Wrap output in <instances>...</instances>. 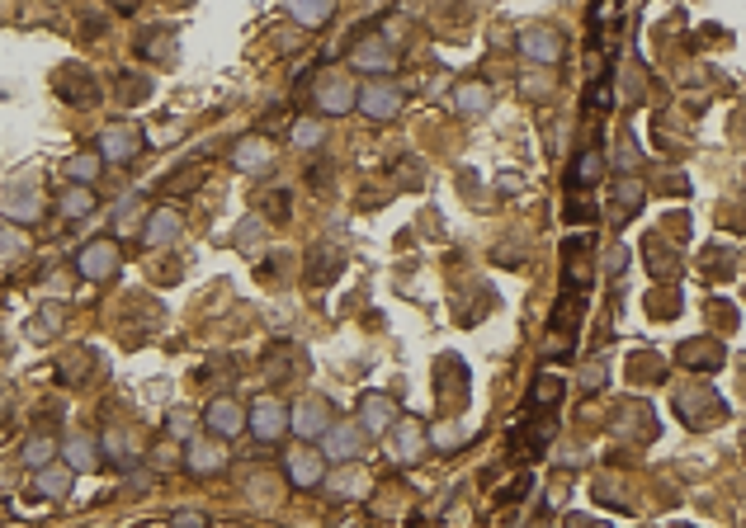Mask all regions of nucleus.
Returning a JSON list of instances; mask_svg holds the SVG:
<instances>
[{
    "instance_id": "nucleus-23",
    "label": "nucleus",
    "mask_w": 746,
    "mask_h": 528,
    "mask_svg": "<svg viewBox=\"0 0 746 528\" xmlns=\"http://www.w3.org/2000/svg\"><path fill=\"white\" fill-rule=\"evenodd\" d=\"M5 212H10V217H19V222H34V217H38V193H34L29 184H24L19 193H10V199H5Z\"/></svg>"
},
{
    "instance_id": "nucleus-13",
    "label": "nucleus",
    "mask_w": 746,
    "mask_h": 528,
    "mask_svg": "<svg viewBox=\"0 0 746 528\" xmlns=\"http://www.w3.org/2000/svg\"><path fill=\"white\" fill-rule=\"evenodd\" d=\"M58 453L67 458L71 471H95V467H100V439H90V434H71Z\"/></svg>"
},
{
    "instance_id": "nucleus-29",
    "label": "nucleus",
    "mask_w": 746,
    "mask_h": 528,
    "mask_svg": "<svg viewBox=\"0 0 746 528\" xmlns=\"http://www.w3.org/2000/svg\"><path fill=\"white\" fill-rule=\"evenodd\" d=\"M402 462H411V458H421V425H402V453H397Z\"/></svg>"
},
{
    "instance_id": "nucleus-6",
    "label": "nucleus",
    "mask_w": 746,
    "mask_h": 528,
    "mask_svg": "<svg viewBox=\"0 0 746 528\" xmlns=\"http://www.w3.org/2000/svg\"><path fill=\"white\" fill-rule=\"evenodd\" d=\"M204 420L213 434H223V439H236L246 430V410L236 406V397H213L208 410H204Z\"/></svg>"
},
{
    "instance_id": "nucleus-16",
    "label": "nucleus",
    "mask_w": 746,
    "mask_h": 528,
    "mask_svg": "<svg viewBox=\"0 0 746 528\" xmlns=\"http://www.w3.org/2000/svg\"><path fill=\"white\" fill-rule=\"evenodd\" d=\"M350 62L364 67V71H388L393 67V47H388V38H369V43H359L350 52Z\"/></svg>"
},
{
    "instance_id": "nucleus-33",
    "label": "nucleus",
    "mask_w": 746,
    "mask_h": 528,
    "mask_svg": "<svg viewBox=\"0 0 746 528\" xmlns=\"http://www.w3.org/2000/svg\"><path fill=\"white\" fill-rule=\"evenodd\" d=\"M562 397V382L558 378H543L539 387H534V401H558Z\"/></svg>"
},
{
    "instance_id": "nucleus-7",
    "label": "nucleus",
    "mask_w": 746,
    "mask_h": 528,
    "mask_svg": "<svg viewBox=\"0 0 746 528\" xmlns=\"http://www.w3.org/2000/svg\"><path fill=\"white\" fill-rule=\"evenodd\" d=\"M393 420H397V406L383 392H369L364 401H359V430H364V434H388Z\"/></svg>"
},
{
    "instance_id": "nucleus-26",
    "label": "nucleus",
    "mask_w": 746,
    "mask_h": 528,
    "mask_svg": "<svg viewBox=\"0 0 746 528\" xmlns=\"http://www.w3.org/2000/svg\"><path fill=\"white\" fill-rule=\"evenodd\" d=\"M336 260H341V255H331V250H317V269H308V279H312V284L336 279V269H341Z\"/></svg>"
},
{
    "instance_id": "nucleus-28",
    "label": "nucleus",
    "mask_w": 746,
    "mask_h": 528,
    "mask_svg": "<svg viewBox=\"0 0 746 528\" xmlns=\"http://www.w3.org/2000/svg\"><path fill=\"white\" fill-rule=\"evenodd\" d=\"M600 171H604L600 151H586V156H582V165H576V184H595V180H600Z\"/></svg>"
},
{
    "instance_id": "nucleus-37",
    "label": "nucleus",
    "mask_w": 746,
    "mask_h": 528,
    "mask_svg": "<svg viewBox=\"0 0 746 528\" xmlns=\"http://www.w3.org/2000/svg\"><path fill=\"white\" fill-rule=\"evenodd\" d=\"M171 434H189V420H184V415H171Z\"/></svg>"
},
{
    "instance_id": "nucleus-19",
    "label": "nucleus",
    "mask_w": 746,
    "mask_h": 528,
    "mask_svg": "<svg viewBox=\"0 0 746 528\" xmlns=\"http://www.w3.org/2000/svg\"><path fill=\"white\" fill-rule=\"evenodd\" d=\"M326 486H331V495H336V500H359V495L369 491V477H364L359 467H345V471H336V477H331Z\"/></svg>"
},
{
    "instance_id": "nucleus-10",
    "label": "nucleus",
    "mask_w": 746,
    "mask_h": 528,
    "mask_svg": "<svg viewBox=\"0 0 746 528\" xmlns=\"http://www.w3.org/2000/svg\"><path fill=\"white\" fill-rule=\"evenodd\" d=\"M520 52L530 62H558L562 57V38L552 34V29H524L520 34Z\"/></svg>"
},
{
    "instance_id": "nucleus-32",
    "label": "nucleus",
    "mask_w": 746,
    "mask_h": 528,
    "mask_svg": "<svg viewBox=\"0 0 746 528\" xmlns=\"http://www.w3.org/2000/svg\"><path fill=\"white\" fill-rule=\"evenodd\" d=\"M58 326H62V316H58V312H43V316L29 326V336H34V340H43V336H52Z\"/></svg>"
},
{
    "instance_id": "nucleus-4",
    "label": "nucleus",
    "mask_w": 746,
    "mask_h": 528,
    "mask_svg": "<svg viewBox=\"0 0 746 528\" xmlns=\"http://www.w3.org/2000/svg\"><path fill=\"white\" fill-rule=\"evenodd\" d=\"M359 453H364V430L359 425H331L326 434H321V458H331V462H354Z\"/></svg>"
},
{
    "instance_id": "nucleus-15",
    "label": "nucleus",
    "mask_w": 746,
    "mask_h": 528,
    "mask_svg": "<svg viewBox=\"0 0 746 528\" xmlns=\"http://www.w3.org/2000/svg\"><path fill=\"white\" fill-rule=\"evenodd\" d=\"M284 5L302 29H321V24L336 15V0H284Z\"/></svg>"
},
{
    "instance_id": "nucleus-36",
    "label": "nucleus",
    "mask_w": 746,
    "mask_h": 528,
    "mask_svg": "<svg viewBox=\"0 0 746 528\" xmlns=\"http://www.w3.org/2000/svg\"><path fill=\"white\" fill-rule=\"evenodd\" d=\"M175 528H204V519H199V514H180Z\"/></svg>"
},
{
    "instance_id": "nucleus-38",
    "label": "nucleus",
    "mask_w": 746,
    "mask_h": 528,
    "mask_svg": "<svg viewBox=\"0 0 746 528\" xmlns=\"http://www.w3.org/2000/svg\"><path fill=\"white\" fill-rule=\"evenodd\" d=\"M114 5H119V10H132V5H137V0H114Z\"/></svg>"
},
{
    "instance_id": "nucleus-21",
    "label": "nucleus",
    "mask_w": 746,
    "mask_h": 528,
    "mask_svg": "<svg viewBox=\"0 0 746 528\" xmlns=\"http://www.w3.org/2000/svg\"><path fill=\"white\" fill-rule=\"evenodd\" d=\"M19 458H24V462H29L34 471H38V467H47L52 458H58V443H52L47 434H34L29 443H24V453H19Z\"/></svg>"
},
{
    "instance_id": "nucleus-8",
    "label": "nucleus",
    "mask_w": 746,
    "mask_h": 528,
    "mask_svg": "<svg viewBox=\"0 0 746 528\" xmlns=\"http://www.w3.org/2000/svg\"><path fill=\"white\" fill-rule=\"evenodd\" d=\"M350 104H354L350 76H321V86H317V109H321V114H350Z\"/></svg>"
},
{
    "instance_id": "nucleus-18",
    "label": "nucleus",
    "mask_w": 746,
    "mask_h": 528,
    "mask_svg": "<svg viewBox=\"0 0 746 528\" xmlns=\"http://www.w3.org/2000/svg\"><path fill=\"white\" fill-rule=\"evenodd\" d=\"M454 104H458V114H487V109H491V86H482V80H468V86H458Z\"/></svg>"
},
{
    "instance_id": "nucleus-3",
    "label": "nucleus",
    "mask_w": 746,
    "mask_h": 528,
    "mask_svg": "<svg viewBox=\"0 0 746 528\" xmlns=\"http://www.w3.org/2000/svg\"><path fill=\"white\" fill-rule=\"evenodd\" d=\"M114 269H119V245L114 241H90L76 255V274H80V279H90V284H104Z\"/></svg>"
},
{
    "instance_id": "nucleus-5",
    "label": "nucleus",
    "mask_w": 746,
    "mask_h": 528,
    "mask_svg": "<svg viewBox=\"0 0 746 528\" xmlns=\"http://www.w3.org/2000/svg\"><path fill=\"white\" fill-rule=\"evenodd\" d=\"M137 151H142V132H137L132 123H114V128H104V137H100V160H114V165H123V160H132Z\"/></svg>"
},
{
    "instance_id": "nucleus-27",
    "label": "nucleus",
    "mask_w": 746,
    "mask_h": 528,
    "mask_svg": "<svg viewBox=\"0 0 746 528\" xmlns=\"http://www.w3.org/2000/svg\"><path fill=\"white\" fill-rule=\"evenodd\" d=\"M293 142H298L302 151H312V147H321V123H312V119H302V123L293 128Z\"/></svg>"
},
{
    "instance_id": "nucleus-2",
    "label": "nucleus",
    "mask_w": 746,
    "mask_h": 528,
    "mask_svg": "<svg viewBox=\"0 0 746 528\" xmlns=\"http://www.w3.org/2000/svg\"><path fill=\"white\" fill-rule=\"evenodd\" d=\"M246 430H251L260 443H274V439H284V430H289V410L274 397H260L251 406V415H246Z\"/></svg>"
},
{
    "instance_id": "nucleus-39",
    "label": "nucleus",
    "mask_w": 746,
    "mask_h": 528,
    "mask_svg": "<svg viewBox=\"0 0 746 528\" xmlns=\"http://www.w3.org/2000/svg\"><path fill=\"white\" fill-rule=\"evenodd\" d=\"M0 406H5V382H0Z\"/></svg>"
},
{
    "instance_id": "nucleus-40",
    "label": "nucleus",
    "mask_w": 746,
    "mask_h": 528,
    "mask_svg": "<svg viewBox=\"0 0 746 528\" xmlns=\"http://www.w3.org/2000/svg\"><path fill=\"white\" fill-rule=\"evenodd\" d=\"M524 528H548V523H524Z\"/></svg>"
},
{
    "instance_id": "nucleus-11",
    "label": "nucleus",
    "mask_w": 746,
    "mask_h": 528,
    "mask_svg": "<svg viewBox=\"0 0 746 528\" xmlns=\"http://www.w3.org/2000/svg\"><path fill=\"white\" fill-rule=\"evenodd\" d=\"M359 109H364L369 119H393L402 109V90L388 86V80H378V86H369L364 95H359Z\"/></svg>"
},
{
    "instance_id": "nucleus-24",
    "label": "nucleus",
    "mask_w": 746,
    "mask_h": 528,
    "mask_svg": "<svg viewBox=\"0 0 746 528\" xmlns=\"http://www.w3.org/2000/svg\"><path fill=\"white\" fill-rule=\"evenodd\" d=\"M100 165H104L100 156H71V160H67V175H71L76 184H90V180L100 175Z\"/></svg>"
},
{
    "instance_id": "nucleus-25",
    "label": "nucleus",
    "mask_w": 746,
    "mask_h": 528,
    "mask_svg": "<svg viewBox=\"0 0 746 528\" xmlns=\"http://www.w3.org/2000/svg\"><path fill=\"white\" fill-rule=\"evenodd\" d=\"M95 208V193L90 189H71V193H62V212L67 217H86Z\"/></svg>"
},
{
    "instance_id": "nucleus-1",
    "label": "nucleus",
    "mask_w": 746,
    "mask_h": 528,
    "mask_svg": "<svg viewBox=\"0 0 746 528\" xmlns=\"http://www.w3.org/2000/svg\"><path fill=\"white\" fill-rule=\"evenodd\" d=\"M331 425H336V420H331V401L326 397H302L293 410H289V430H298V439H321Z\"/></svg>"
},
{
    "instance_id": "nucleus-9",
    "label": "nucleus",
    "mask_w": 746,
    "mask_h": 528,
    "mask_svg": "<svg viewBox=\"0 0 746 528\" xmlns=\"http://www.w3.org/2000/svg\"><path fill=\"white\" fill-rule=\"evenodd\" d=\"M180 212L175 208H156V212H147V222H142V241L152 245V250H161V245H171L175 236H180Z\"/></svg>"
},
{
    "instance_id": "nucleus-20",
    "label": "nucleus",
    "mask_w": 746,
    "mask_h": 528,
    "mask_svg": "<svg viewBox=\"0 0 746 528\" xmlns=\"http://www.w3.org/2000/svg\"><path fill=\"white\" fill-rule=\"evenodd\" d=\"M38 495H52V500H58V495H67L71 491V467H58V462H47V467H38Z\"/></svg>"
},
{
    "instance_id": "nucleus-17",
    "label": "nucleus",
    "mask_w": 746,
    "mask_h": 528,
    "mask_svg": "<svg viewBox=\"0 0 746 528\" xmlns=\"http://www.w3.org/2000/svg\"><path fill=\"white\" fill-rule=\"evenodd\" d=\"M184 462H189V471H204V477H208V471H217L227 462V453L217 449V443H208V439H194V443H189V453H184Z\"/></svg>"
},
{
    "instance_id": "nucleus-14",
    "label": "nucleus",
    "mask_w": 746,
    "mask_h": 528,
    "mask_svg": "<svg viewBox=\"0 0 746 528\" xmlns=\"http://www.w3.org/2000/svg\"><path fill=\"white\" fill-rule=\"evenodd\" d=\"M289 477L302 486V491H312V486H321V453H312V449H298V453H289Z\"/></svg>"
},
{
    "instance_id": "nucleus-30",
    "label": "nucleus",
    "mask_w": 746,
    "mask_h": 528,
    "mask_svg": "<svg viewBox=\"0 0 746 528\" xmlns=\"http://www.w3.org/2000/svg\"><path fill=\"white\" fill-rule=\"evenodd\" d=\"M137 222H147V208H142V199H128V208H119V227L128 232Z\"/></svg>"
},
{
    "instance_id": "nucleus-22",
    "label": "nucleus",
    "mask_w": 746,
    "mask_h": 528,
    "mask_svg": "<svg viewBox=\"0 0 746 528\" xmlns=\"http://www.w3.org/2000/svg\"><path fill=\"white\" fill-rule=\"evenodd\" d=\"M680 364H689V368H718V364H723V349H718V345H685L680 349Z\"/></svg>"
},
{
    "instance_id": "nucleus-35",
    "label": "nucleus",
    "mask_w": 746,
    "mask_h": 528,
    "mask_svg": "<svg viewBox=\"0 0 746 528\" xmlns=\"http://www.w3.org/2000/svg\"><path fill=\"white\" fill-rule=\"evenodd\" d=\"M19 250H24V241L15 232H0V255H19Z\"/></svg>"
},
{
    "instance_id": "nucleus-31",
    "label": "nucleus",
    "mask_w": 746,
    "mask_h": 528,
    "mask_svg": "<svg viewBox=\"0 0 746 528\" xmlns=\"http://www.w3.org/2000/svg\"><path fill=\"white\" fill-rule=\"evenodd\" d=\"M104 449H109V458L114 462H132V453H128V439L114 430V434H104Z\"/></svg>"
},
{
    "instance_id": "nucleus-12",
    "label": "nucleus",
    "mask_w": 746,
    "mask_h": 528,
    "mask_svg": "<svg viewBox=\"0 0 746 528\" xmlns=\"http://www.w3.org/2000/svg\"><path fill=\"white\" fill-rule=\"evenodd\" d=\"M232 160H236V171H265V165L274 160V142H269V137H241V142H236V151H232Z\"/></svg>"
},
{
    "instance_id": "nucleus-34",
    "label": "nucleus",
    "mask_w": 746,
    "mask_h": 528,
    "mask_svg": "<svg viewBox=\"0 0 746 528\" xmlns=\"http://www.w3.org/2000/svg\"><path fill=\"white\" fill-rule=\"evenodd\" d=\"M600 382H604V364H586L582 368V387H586V392H595Z\"/></svg>"
}]
</instances>
